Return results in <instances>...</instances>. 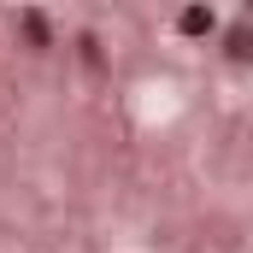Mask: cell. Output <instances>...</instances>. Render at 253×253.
Wrapping results in <instances>:
<instances>
[{
	"instance_id": "6da1fadb",
	"label": "cell",
	"mask_w": 253,
	"mask_h": 253,
	"mask_svg": "<svg viewBox=\"0 0 253 253\" xmlns=\"http://www.w3.org/2000/svg\"><path fill=\"white\" fill-rule=\"evenodd\" d=\"M177 30H183V36H206V30H212V12H206V6H189Z\"/></svg>"
},
{
	"instance_id": "7a4b0ae2",
	"label": "cell",
	"mask_w": 253,
	"mask_h": 253,
	"mask_svg": "<svg viewBox=\"0 0 253 253\" xmlns=\"http://www.w3.org/2000/svg\"><path fill=\"white\" fill-rule=\"evenodd\" d=\"M24 36H30L36 47H47V24H42V12H24Z\"/></svg>"
}]
</instances>
